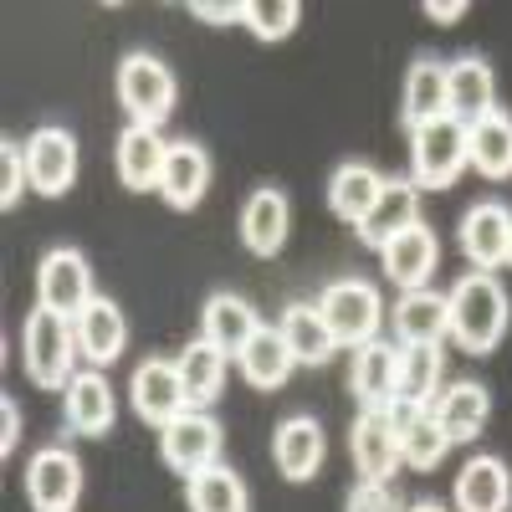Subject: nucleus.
<instances>
[{
  "label": "nucleus",
  "instance_id": "nucleus-24",
  "mask_svg": "<svg viewBox=\"0 0 512 512\" xmlns=\"http://www.w3.org/2000/svg\"><path fill=\"white\" fill-rule=\"evenodd\" d=\"M431 415L436 425L456 441H477L487 431V415H492V395H487V384L477 379H461V384H446V390L431 400Z\"/></svg>",
  "mask_w": 512,
  "mask_h": 512
},
{
  "label": "nucleus",
  "instance_id": "nucleus-11",
  "mask_svg": "<svg viewBox=\"0 0 512 512\" xmlns=\"http://www.w3.org/2000/svg\"><path fill=\"white\" fill-rule=\"evenodd\" d=\"M128 395H134L139 420L159 425V431H164L169 420H180L185 410H195L190 395H185V384H180V369L169 364V359H144V364L134 369V384H128Z\"/></svg>",
  "mask_w": 512,
  "mask_h": 512
},
{
  "label": "nucleus",
  "instance_id": "nucleus-42",
  "mask_svg": "<svg viewBox=\"0 0 512 512\" xmlns=\"http://www.w3.org/2000/svg\"><path fill=\"white\" fill-rule=\"evenodd\" d=\"M405 512H446V507H441V502H436V497H425V502H410V507H405Z\"/></svg>",
  "mask_w": 512,
  "mask_h": 512
},
{
  "label": "nucleus",
  "instance_id": "nucleus-29",
  "mask_svg": "<svg viewBox=\"0 0 512 512\" xmlns=\"http://www.w3.org/2000/svg\"><path fill=\"white\" fill-rule=\"evenodd\" d=\"M446 118V62L436 57H415L410 72H405V88H400V123L410 128H425Z\"/></svg>",
  "mask_w": 512,
  "mask_h": 512
},
{
  "label": "nucleus",
  "instance_id": "nucleus-26",
  "mask_svg": "<svg viewBox=\"0 0 512 512\" xmlns=\"http://www.w3.org/2000/svg\"><path fill=\"white\" fill-rule=\"evenodd\" d=\"M384 195V175L369 164V159H349V164H338L333 169V180H328V210L344 226H364V216L374 210V200Z\"/></svg>",
  "mask_w": 512,
  "mask_h": 512
},
{
  "label": "nucleus",
  "instance_id": "nucleus-8",
  "mask_svg": "<svg viewBox=\"0 0 512 512\" xmlns=\"http://www.w3.org/2000/svg\"><path fill=\"white\" fill-rule=\"evenodd\" d=\"M82 497V461L67 446H41L26 461V502L31 512H72Z\"/></svg>",
  "mask_w": 512,
  "mask_h": 512
},
{
  "label": "nucleus",
  "instance_id": "nucleus-21",
  "mask_svg": "<svg viewBox=\"0 0 512 512\" xmlns=\"http://www.w3.org/2000/svg\"><path fill=\"white\" fill-rule=\"evenodd\" d=\"M379 256H384V277H390L400 292H415V287H431L436 262H441V241H436L431 226H410L405 236H395Z\"/></svg>",
  "mask_w": 512,
  "mask_h": 512
},
{
  "label": "nucleus",
  "instance_id": "nucleus-9",
  "mask_svg": "<svg viewBox=\"0 0 512 512\" xmlns=\"http://www.w3.org/2000/svg\"><path fill=\"white\" fill-rule=\"evenodd\" d=\"M26 175H31L36 195H52V200L67 195L72 180H77V139L57 123L36 128V134L26 139Z\"/></svg>",
  "mask_w": 512,
  "mask_h": 512
},
{
  "label": "nucleus",
  "instance_id": "nucleus-19",
  "mask_svg": "<svg viewBox=\"0 0 512 512\" xmlns=\"http://www.w3.org/2000/svg\"><path fill=\"white\" fill-rule=\"evenodd\" d=\"M349 390L364 410H390V400H400V349H390L384 338L354 349Z\"/></svg>",
  "mask_w": 512,
  "mask_h": 512
},
{
  "label": "nucleus",
  "instance_id": "nucleus-36",
  "mask_svg": "<svg viewBox=\"0 0 512 512\" xmlns=\"http://www.w3.org/2000/svg\"><path fill=\"white\" fill-rule=\"evenodd\" d=\"M241 21L251 26L256 41H282L297 31V21H303V6L297 0H246Z\"/></svg>",
  "mask_w": 512,
  "mask_h": 512
},
{
  "label": "nucleus",
  "instance_id": "nucleus-34",
  "mask_svg": "<svg viewBox=\"0 0 512 512\" xmlns=\"http://www.w3.org/2000/svg\"><path fill=\"white\" fill-rule=\"evenodd\" d=\"M185 497H190V512H251V492H246V482L231 472L226 461L195 472L185 482Z\"/></svg>",
  "mask_w": 512,
  "mask_h": 512
},
{
  "label": "nucleus",
  "instance_id": "nucleus-38",
  "mask_svg": "<svg viewBox=\"0 0 512 512\" xmlns=\"http://www.w3.org/2000/svg\"><path fill=\"white\" fill-rule=\"evenodd\" d=\"M344 512H405L390 482H359L344 502Z\"/></svg>",
  "mask_w": 512,
  "mask_h": 512
},
{
  "label": "nucleus",
  "instance_id": "nucleus-37",
  "mask_svg": "<svg viewBox=\"0 0 512 512\" xmlns=\"http://www.w3.org/2000/svg\"><path fill=\"white\" fill-rule=\"evenodd\" d=\"M26 185H31V175H26V144H11L6 139V149H0V205L16 210L21 195H26Z\"/></svg>",
  "mask_w": 512,
  "mask_h": 512
},
{
  "label": "nucleus",
  "instance_id": "nucleus-4",
  "mask_svg": "<svg viewBox=\"0 0 512 512\" xmlns=\"http://www.w3.org/2000/svg\"><path fill=\"white\" fill-rule=\"evenodd\" d=\"M113 93H118L128 123H139V128H164L169 113H175V72H169L159 57H149V52H134V57L118 62Z\"/></svg>",
  "mask_w": 512,
  "mask_h": 512
},
{
  "label": "nucleus",
  "instance_id": "nucleus-43",
  "mask_svg": "<svg viewBox=\"0 0 512 512\" xmlns=\"http://www.w3.org/2000/svg\"><path fill=\"white\" fill-rule=\"evenodd\" d=\"M507 262H512V246H507Z\"/></svg>",
  "mask_w": 512,
  "mask_h": 512
},
{
  "label": "nucleus",
  "instance_id": "nucleus-14",
  "mask_svg": "<svg viewBox=\"0 0 512 512\" xmlns=\"http://www.w3.org/2000/svg\"><path fill=\"white\" fill-rule=\"evenodd\" d=\"M349 451L359 466V482H390L400 472V436L384 410H359L354 431H349Z\"/></svg>",
  "mask_w": 512,
  "mask_h": 512
},
{
  "label": "nucleus",
  "instance_id": "nucleus-18",
  "mask_svg": "<svg viewBox=\"0 0 512 512\" xmlns=\"http://www.w3.org/2000/svg\"><path fill=\"white\" fill-rule=\"evenodd\" d=\"M328 456V441H323V425L313 415H287L272 436V461L287 482H313L318 466Z\"/></svg>",
  "mask_w": 512,
  "mask_h": 512
},
{
  "label": "nucleus",
  "instance_id": "nucleus-2",
  "mask_svg": "<svg viewBox=\"0 0 512 512\" xmlns=\"http://www.w3.org/2000/svg\"><path fill=\"white\" fill-rule=\"evenodd\" d=\"M77 323L52 313V308H31L21 323V369L41 390H67L72 384V364H77Z\"/></svg>",
  "mask_w": 512,
  "mask_h": 512
},
{
  "label": "nucleus",
  "instance_id": "nucleus-40",
  "mask_svg": "<svg viewBox=\"0 0 512 512\" xmlns=\"http://www.w3.org/2000/svg\"><path fill=\"white\" fill-rule=\"evenodd\" d=\"M246 6H231V0H190V16L210 21V26H236Z\"/></svg>",
  "mask_w": 512,
  "mask_h": 512
},
{
  "label": "nucleus",
  "instance_id": "nucleus-28",
  "mask_svg": "<svg viewBox=\"0 0 512 512\" xmlns=\"http://www.w3.org/2000/svg\"><path fill=\"white\" fill-rule=\"evenodd\" d=\"M512 472L502 456H472L456 472V512H507Z\"/></svg>",
  "mask_w": 512,
  "mask_h": 512
},
{
  "label": "nucleus",
  "instance_id": "nucleus-33",
  "mask_svg": "<svg viewBox=\"0 0 512 512\" xmlns=\"http://www.w3.org/2000/svg\"><path fill=\"white\" fill-rule=\"evenodd\" d=\"M175 369H180V384H185V395H190L195 410H205V405L221 400V390H226V354L210 349L205 338L185 344V354L175 359Z\"/></svg>",
  "mask_w": 512,
  "mask_h": 512
},
{
  "label": "nucleus",
  "instance_id": "nucleus-23",
  "mask_svg": "<svg viewBox=\"0 0 512 512\" xmlns=\"http://www.w3.org/2000/svg\"><path fill=\"white\" fill-rule=\"evenodd\" d=\"M62 415H67V425H72L77 436H108L113 431L118 405H113V390H108L103 369L72 374V384L62 390Z\"/></svg>",
  "mask_w": 512,
  "mask_h": 512
},
{
  "label": "nucleus",
  "instance_id": "nucleus-15",
  "mask_svg": "<svg viewBox=\"0 0 512 512\" xmlns=\"http://www.w3.org/2000/svg\"><path fill=\"white\" fill-rule=\"evenodd\" d=\"M487 113H497V72L482 57L451 62L446 67V118H456L461 128H472Z\"/></svg>",
  "mask_w": 512,
  "mask_h": 512
},
{
  "label": "nucleus",
  "instance_id": "nucleus-13",
  "mask_svg": "<svg viewBox=\"0 0 512 512\" xmlns=\"http://www.w3.org/2000/svg\"><path fill=\"white\" fill-rule=\"evenodd\" d=\"M390 323H395V344L400 349H431L451 333V308H446V292H431V287H415V292H400V303L390 308Z\"/></svg>",
  "mask_w": 512,
  "mask_h": 512
},
{
  "label": "nucleus",
  "instance_id": "nucleus-32",
  "mask_svg": "<svg viewBox=\"0 0 512 512\" xmlns=\"http://www.w3.org/2000/svg\"><path fill=\"white\" fill-rule=\"evenodd\" d=\"M466 154H472V169L482 180H507L512 175V118L497 108L482 123L466 128Z\"/></svg>",
  "mask_w": 512,
  "mask_h": 512
},
{
  "label": "nucleus",
  "instance_id": "nucleus-7",
  "mask_svg": "<svg viewBox=\"0 0 512 512\" xmlns=\"http://www.w3.org/2000/svg\"><path fill=\"white\" fill-rule=\"evenodd\" d=\"M159 456L169 472H180L190 482L195 472L221 461V420L210 410H185L180 420H169L159 431Z\"/></svg>",
  "mask_w": 512,
  "mask_h": 512
},
{
  "label": "nucleus",
  "instance_id": "nucleus-16",
  "mask_svg": "<svg viewBox=\"0 0 512 512\" xmlns=\"http://www.w3.org/2000/svg\"><path fill=\"white\" fill-rule=\"evenodd\" d=\"M410 226H420V185L415 180H384V195L374 200V210L364 216V226L354 231L369 251H384L395 236H405Z\"/></svg>",
  "mask_w": 512,
  "mask_h": 512
},
{
  "label": "nucleus",
  "instance_id": "nucleus-22",
  "mask_svg": "<svg viewBox=\"0 0 512 512\" xmlns=\"http://www.w3.org/2000/svg\"><path fill=\"white\" fill-rule=\"evenodd\" d=\"M210 190V154L195 144V139H180L169 144L164 154V175H159V195L169 210H195Z\"/></svg>",
  "mask_w": 512,
  "mask_h": 512
},
{
  "label": "nucleus",
  "instance_id": "nucleus-10",
  "mask_svg": "<svg viewBox=\"0 0 512 512\" xmlns=\"http://www.w3.org/2000/svg\"><path fill=\"white\" fill-rule=\"evenodd\" d=\"M390 425H395V436H400V456H405V466H415V472H431V466H441L446 461V451H451V436L436 425V415H431V405H420V400H390Z\"/></svg>",
  "mask_w": 512,
  "mask_h": 512
},
{
  "label": "nucleus",
  "instance_id": "nucleus-25",
  "mask_svg": "<svg viewBox=\"0 0 512 512\" xmlns=\"http://www.w3.org/2000/svg\"><path fill=\"white\" fill-rule=\"evenodd\" d=\"M72 323H77V349L93 369H108L128 349V318H123L118 303H108V297H93Z\"/></svg>",
  "mask_w": 512,
  "mask_h": 512
},
{
  "label": "nucleus",
  "instance_id": "nucleus-30",
  "mask_svg": "<svg viewBox=\"0 0 512 512\" xmlns=\"http://www.w3.org/2000/svg\"><path fill=\"white\" fill-rule=\"evenodd\" d=\"M277 333L287 338V349H292V359L297 364H328L333 354H338V338H333V328H328V318L318 313V303H292L282 318H277Z\"/></svg>",
  "mask_w": 512,
  "mask_h": 512
},
{
  "label": "nucleus",
  "instance_id": "nucleus-17",
  "mask_svg": "<svg viewBox=\"0 0 512 512\" xmlns=\"http://www.w3.org/2000/svg\"><path fill=\"white\" fill-rule=\"evenodd\" d=\"M256 328H262V318L251 313L246 297L236 292H210L205 308H200V338L210 349H221L226 359H241V349L256 338Z\"/></svg>",
  "mask_w": 512,
  "mask_h": 512
},
{
  "label": "nucleus",
  "instance_id": "nucleus-27",
  "mask_svg": "<svg viewBox=\"0 0 512 512\" xmlns=\"http://www.w3.org/2000/svg\"><path fill=\"white\" fill-rule=\"evenodd\" d=\"M164 154H169V144L159 139V128H139V123H128L123 134H118V144H113L118 180H123L128 190H159Z\"/></svg>",
  "mask_w": 512,
  "mask_h": 512
},
{
  "label": "nucleus",
  "instance_id": "nucleus-1",
  "mask_svg": "<svg viewBox=\"0 0 512 512\" xmlns=\"http://www.w3.org/2000/svg\"><path fill=\"white\" fill-rule=\"evenodd\" d=\"M446 308H451V338L466 354H492L507 333V292L492 272H466L451 292H446Z\"/></svg>",
  "mask_w": 512,
  "mask_h": 512
},
{
  "label": "nucleus",
  "instance_id": "nucleus-39",
  "mask_svg": "<svg viewBox=\"0 0 512 512\" xmlns=\"http://www.w3.org/2000/svg\"><path fill=\"white\" fill-rule=\"evenodd\" d=\"M16 446H21V405L6 395L0 400V456H16Z\"/></svg>",
  "mask_w": 512,
  "mask_h": 512
},
{
  "label": "nucleus",
  "instance_id": "nucleus-41",
  "mask_svg": "<svg viewBox=\"0 0 512 512\" xmlns=\"http://www.w3.org/2000/svg\"><path fill=\"white\" fill-rule=\"evenodd\" d=\"M425 21H436V26H456L466 16V0H425Z\"/></svg>",
  "mask_w": 512,
  "mask_h": 512
},
{
  "label": "nucleus",
  "instance_id": "nucleus-12",
  "mask_svg": "<svg viewBox=\"0 0 512 512\" xmlns=\"http://www.w3.org/2000/svg\"><path fill=\"white\" fill-rule=\"evenodd\" d=\"M461 251L466 262H472L477 272H492L507 262V246H512V210L502 200H477L472 210L461 216Z\"/></svg>",
  "mask_w": 512,
  "mask_h": 512
},
{
  "label": "nucleus",
  "instance_id": "nucleus-35",
  "mask_svg": "<svg viewBox=\"0 0 512 512\" xmlns=\"http://www.w3.org/2000/svg\"><path fill=\"white\" fill-rule=\"evenodd\" d=\"M400 395L431 405L441 395V344L431 349H400Z\"/></svg>",
  "mask_w": 512,
  "mask_h": 512
},
{
  "label": "nucleus",
  "instance_id": "nucleus-6",
  "mask_svg": "<svg viewBox=\"0 0 512 512\" xmlns=\"http://www.w3.org/2000/svg\"><path fill=\"white\" fill-rule=\"evenodd\" d=\"M93 267L77 246H52L36 267V308H52L62 318H77L93 303Z\"/></svg>",
  "mask_w": 512,
  "mask_h": 512
},
{
  "label": "nucleus",
  "instance_id": "nucleus-31",
  "mask_svg": "<svg viewBox=\"0 0 512 512\" xmlns=\"http://www.w3.org/2000/svg\"><path fill=\"white\" fill-rule=\"evenodd\" d=\"M241 374H246V384H251V390H282V384L292 379V369H297V359H292V349H287V338L277 333V323L267 328H256V338H251V344L241 349Z\"/></svg>",
  "mask_w": 512,
  "mask_h": 512
},
{
  "label": "nucleus",
  "instance_id": "nucleus-5",
  "mask_svg": "<svg viewBox=\"0 0 512 512\" xmlns=\"http://www.w3.org/2000/svg\"><path fill=\"white\" fill-rule=\"evenodd\" d=\"M472 164L466 154V128L456 118H436L410 134V180L420 190H446L456 185V175Z\"/></svg>",
  "mask_w": 512,
  "mask_h": 512
},
{
  "label": "nucleus",
  "instance_id": "nucleus-20",
  "mask_svg": "<svg viewBox=\"0 0 512 512\" xmlns=\"http://www.w3.org/2000/svg\"><path fill=\"white\" fill-rule=\"evenodd\" d=\"M287 231H292V205L277 185H262L251 190L246 205H241V241L251 256H277L287 246Z\"/></svg>",
  "mask_w": 512,
  "mask_h": 512
},
{
  "label": "nucleus",
  "instance_id": "nucleus-3",
  "mask_svg": "<svg viewBox=\"0 0 512 512\" xmlns=\"http://www.w3.org/2000/svg\"><path fill=\"white\" fill-rule=\"evenodd\" d=\"M318 313L328 318L338 349H364L384 328V297L369 277H338L318 292Z\"/></svg>",
  "mask_w": 512,
  "mask_h": 512
}]
</instances>
